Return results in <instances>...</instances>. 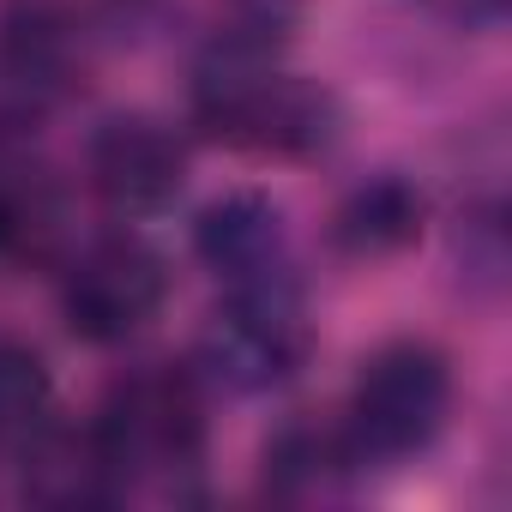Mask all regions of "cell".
Segmentation results:
<instances>
[{
	"instance_id": "ba28073f",
	"label": "cell",
	"mask_w": 512,
	"mask_h": 512,
	"mask_svg": "<svg viewBox=\"0 0 512 512\" xmlns=\"http://www.w3.org/2000/svg\"><path fill=\"white\" fill-rule=\"evenodd\" d=\"M422 217H428L422 187H410L404 175H374L350 187L344 205L332 211V247L350 260H392L422 235Z\"/></svg>"
},
{
	"instance_id": "3957f363",
	"label": "cell",
	"mask_w": 512,
	"mask_h": 512,
	"mask_svg": "<svg viewBox=\"0 0 512 512\" xmlns=\"http://www.w3.org/2000/svg\"><path fill=\"white\" fill-rule=\"evenodd\" d=\"M452 362L446 350H434L428 338H392L380 344L356 386H350V410H344V434L356 446L362 464H398L416 458L440 440L446 416H452Z\"/></svg>"
},
{
	"instance_id": "7c38bea8",
	"label": "cell",
	"mask_w": 512,
	"mask_h": 512,
	"mask_svg": "<svg viewBox=\"0 0 512 512\" xmlns=\"http://www.w3.org/2000/svg\"><path fill=\"white\" fill-rule=\"evenodd\" d=\"M422 7L440 13V19H452V25H500L506 0H422Z\"/></svg>"
},
{
	"instance_id": "7a4b0ae2",
	"label": "cell",
	"mask_w": 512,
	"mask_h": 512,
	"mask_svg": "<svg viewBox=\"0 0 512 512\" xmlns=\"http://www.w3.org/2000/svg\"><path fill=\"white\" fill-rule=\"evenodd\" d=\"M91 428L127 488L175 482L205 458V386L193 368H175V362L133 368L109 386Z\"/></svg>"
},
{
	"instance_id": "5b68a950",
	"label": "cell",
	"mask_w": 512,
	"mask_h": 512,
	"mask_svg": "<svg viewBox=\"0 0 512 512\" xmlns=\"http://www.w3.org/2000/svg\"><path fill=\"white\" fill-rule=\"evenodd\" d=\"M91 193L115 217H157L187 187V145L157 115H109L85 151Z\"/></svg>"
},
{
	"instance_id": "6da1fadb",
	"label": "cell",
	"mask_w": 512,
	"mask_h": 512,
	"mask_svg": "<svg viewBox=\"0 0 512 512\" xmlns=\"http://www.w3.org/2000/svg\"><path fill=\"white\" fill-rule=\"evenodd\" d=\"M308 356H314V320L296 278L229 284V296L211 308L199 332V380L235 398L278 392L308 368Z\"/></svg>"
},
{
	"instance_id": "9c48e42d",
	"label": "cell",
	"mask_w": 512,
	"mask_h": 512,
	"mask_svg": "<svg viewBox=\"0 0 512 512\" xmlns=\"http://www.w3.org/2000/svg\"><path fill=\"white\" fill-rule=\"evenodd\" d=\"M356 446L344 428H320V422H290L272 434L266 446V494L278 500H332L350 476H356Z\"/></svg>"
},
{
	"instance_id": "8992f818",
	"label": "cell",
	"mask_w": 512,
	"mask_h": 512,
	"mask_svg": "<svg viewBox=\"0 0 512 512\" xmlns=\"http://www.w3.org/2000/svg\"><path fill=\"white\" fill-rule=\"evenodd\" d=\"M193 253L223 284L296 278V266H290V223H284V211L266 193H253V187H235V193H223V199H211L199 211Z\"/></svg>"
},
{
	"instance_id": "52a82bcc",
	"label": "cell",
	"mask_w": 512,
	"mask_h": 512,
	"mask_svg": "<svg viewBox=\"0 0 512 512\" xmlns=\"http://www.w3.org/2000/svg\"><path fill=\"white\" fill-rule=\"evenodd\" d=\"M25 500L31 506H49V512H85V506H109L115 494H127L115 458L103 452L97 428H55L43 422L25 446Z\"/></svg>"
},
{
	"instance_id": "30bf717a",
	"label": "cell",
	"mask_w": 512,
	"mask_h": 512,
	"mask_svg": "<svg viewBox=\"0 0 512 512\" xmlns=\"http://www.w3.org/2000/svg\"><path fill=\"white\" fill-rule=\"evenodd\" d=\"M55 410V374L31 344L0 338V452H19Z\"/></svg>"
},
{
	"instance_id": "8fae6325",
	"label": "cell",
	"mask_w": 512,
	"mask_h": 512,
	"mask_svg": "<svg viewBox=\"0 0 512 512\" xmlns=\"http://www.w3.org/2000/svg\"><path fill=\"white\" fill-rule=\"evenodd\" d=\"M61 235V199L55 187L31 175H0V266L43 260Z\"/></svg>"
},
{
	"instance_id": "277c9868",
	"label": "cell",
	"mask_w": 512,
	"mask_h": 512,
	"mask_svg": "<svg viewBox=\"0 0 512 512\" xmlns=\"http://www.w3.org/2000/svg\"><path fill=\"white\" fill-rule=\"evenodd\" d=\"M169 302V266L139 235H97L61 278V314L85 344L139 338Z\"/></svg>"
}]
</instances>
